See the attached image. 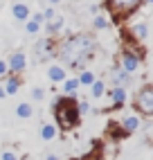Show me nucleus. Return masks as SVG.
I'll use <instances>...</instances> for the list:
<instances>
[{
    "label": "nucleus",
    "instance_id": "nucleus-3",
    "mask_svg": "<svg viewBox=\"0 0 153 160\" xmlns=\"http://www.w3.org/2000/svg\"><path fill=\"white\" fill-rule=\"evenodd\" d=\"M142 5H144V0H104L106 12L113 16L115 23H119V20H126L133 12H137Z\"/></svg>",
    "mask_w": 153,
    "mask_h": 160
},
{
    "label": "nucleus",
    "instance_id": "nucleus-10",
    "mask_svg": "<svg viewBox=\"0 0 153 160\" xmlns=\"http://www.w3.org/2000/svg\"><path fill=\"white\" fill-rule=\"evenodd\" d=\"M43 25H45L47 36H57V34H61V29H63V25H65V18H63V16H59V14H54V18L45 20Z\"/></svg>",
    "mask_w": 153,
    "mask_h": 160
},
{
    "label": "nucleus",
    "instance_id": "nucleus-12",
    "mask_svg": "<svg viewBox=\"0 0 153 160\" xmlns=\"http://www.w3.org/2000/svg\"><path fill=\"white\" fill-rule=\"evenodd\" d=\"M149 36V25L144 23V20H140V23H133L131 25V38L135 41V43H142Z\"/></svg>",
    "mask_w": 153,
    "mask_h": 160
},
{
    "label": "nucleus",
    "instance_id": "nucleus-31",
    "mask_svg": "<svg viewBox=\"0 0 153 160\" xmlns=\"http://www.w3.org/2000/svg\"><path fill=\"white\" fill-rule=\"evenodd\" d=\"M45 160H59V156H57V153H47Z\"/></svg>",
    "mask_w": 153,
    "mask_h": 160
},
{
    "label": "nucleus",
    "instance_id": "nucleus-20",
    "mask_svg": "<svg viewBox=\"0 0 153 160\" xmlns=\"http://www.w3.org/2000/svg\"><path fill=\"white\" fill-rule=\"evenodd\" d=\"M76 79H79V86H90V83H92L97 77H95V72H92V70L83 68V70H79V77H76Z\"/></svg>",
    "mask_w": 153,
    "mask_h": 160
},
{
    "label": "nucleus",
    "instance_id": "nucleus-15",
    "mask_svg": "<svg viewBox=\"0 0 153 160\" xmlns=\"http://www.w3.org/2000/svg\"><path fill=\"white\" fill-rule=\"evenodd\" d=\"M61 90L65 97H76V90H79V79L76 77H65L61 81Z\"/></svg>",
    "mask_w": 153,
    "mask_h": 160
},
{
    "label": "nucleus",
    "instance_id": "nucleus-18",
    "mask_svg": "<svg viewBox=\"0 0 153 160\" xmlns=\"http://www.w3.org/2000/svg\"><path fill=\"white\" fill-rule=\"evenodd\" d=\"M90 95H92V99H101L104 95H106V83L101 79H95L90 83Z\"/></svg>",
    "mask_w": 153,
    "mask_h": 160
},
{
    "label": "nucleus",
    "instance_id": "nucleus-33",
    "mask_svg": "<svg viewBox=\"0 0 153 160\" xmlns=\"http://www.w3.org/2000/svg\"><path fill=\"white\" fill-rule=\"evenodd\" d=\"M47 2H50V5H59V2H61V0H47Z\"/></svg>",
    "mask_w": 153,
    "mask_h": 160
},
{
    "label": "nucleus",
    "instance_id": "nucleus-17",
    "mask_svg": "<svg viewBox=\"0 0 153 160\" xmlns=\"http://www.w3.org/2000/svg\"><path fill=\"white\" fill-rule=\"evenodd\" d=\"M32 115H34V108H32L29 102H20L16 106V117H20V120H29Z\"/></svg>",
    "mask_w": 153,
    "mask_h": 160
},
{
    "label": "nucleus",
    "instance_id": "nucleus-13",
    "mask_svg": "<svg viewBox=\"0 0 153 160\" xmlns=\"http://www.w3.org/2000/svg\"><path fill=\"white\" fill-rule=\"evenodd\" d=\"M12 16H14V20L16 23H25V20H29V7L25 5V2H14L12 5Z\"/></svg>",
    "mask_w": 153,
    "mask_h": 160
},
{
    "label": "nucleus",
    "instance_id": "nucleus-6",
    "mask_svg": "<svg viewBox=\"0 0 153 160\" xmlns=\"http://www.w3.org/2000/svg\"><path fill=\"white\" fill-rule=\"evenodd\" d=\"M57 43L59 41H54V36H43L36 41L34 45V54H36V61H47L52 57H57Z\"/></svg>",
    "mask_w": 153,
    "mask_h": 160
},
{
    "label": "nucleus",
    "instance_id": "nucleus-34",
    "mask_svg": "<svg viewBox=\"0 0 153 160\" xmlns=\"http://www.w3.org/2000/svg\"><path fill=\"white\" fill-rule=\"evenodd\" d=\"M144 2H149V5H153V0H144Z\"/></svg>",
    "mask_w": 153,
    "mask_h": 160
},
{
    "label": "nucleus",
    "instance_id": "nucleus-2",
    "mask_svg": "<svg viewBox=\"0 0 153 160\" xmlns=\"http://www.w3.org/2000/svg\"><path fill=\"white\" fill-rule=\"evenodd\" d=\"M52 111H54L57 126L61 131H74L81 122L76 97H65V95H61V97H57L52 102Z\"/></svg>",
    "mask_w": 153,
    "mask_h": 160
},
{
    "label": "nucleus",
    "instance_id": "nucleus-32",
    "mask_svg": "<svg viewBox=\"0 0 153 160\" xmlns=\"http://www.w3.org/2000/svg\"><path fill=\"white\" fill-rule=\"evenodd\" d=\"M7 97V92H5V88H2V83H0V99H5Z\"/></svg>",
    "mask_w": 153,
    "mask_h": 160
},
{
    "label": "nucleus",
    "instance_id": "nucleus-16",
    "mask_svg": "<svg viewBox=\"0 0 153 160\" xmlns=\"http://www.w3.org/2000/svg\"><path fill=\"white\" fill-rule=\"evenodd\" d=\"M65 77H68V72H65L63 66H50V68H47V79H50L52 83H61Z\"/></svg>",
    "mask_w": 153,
    "mask_h": 160
},
{
    "label": "nucleus",
    "instance_id": "nucleus-25",
    "mask_svg": "<svg viewBox=\"0 0 153 160\" xmlns=\"http://www.w3.org/2000/svg\"><path fill=\"white\" fill-rule=\"evenodd\" d=\"M41 14H43V20H50V18H54V14H57V12H54L52 7H45Z\"/></svg>",
    "mask_w": 153,
    "mask_h": 160
},
{
    "label": "nucleus",
    "instance_id": "nucleus-21",
    "mask_svg": "<svg viewBox=\"0 0 153 160\" xmlns=\"http://www.w3.org/2000/svg\"><path fill=\"white\" fill-rule=\"evenodd\" d=\"M92 27H95V29H108V27H111V20H108L106 16H101V14H95Z\"/></svg>",
    "mask_w": 153,
    "mask_h": 160
},
{
    "label": "nucleus",
    "instance_id": "nucleus-24",
    "mask_svg": "<svg viewBox=\"0 0 153 160\" xmlns=\"http://www.w3.org/2000/svg\"><path fill=\"white\" fill-rule=\"evenodd\" d=\"M76 104H79V115H88V113H90V108H92V106H90L88 102H86V99L76 102Z\"/></svg>",
    "mask_w": 153,
    "mask_h": 160
},
{
    "label": "nucleus",
    "instance_id": "nucleus-22",
    "mask_svg": "<svg viewBox=\"0 0 153 160\" xmlns=\"http://www.w3.org/2000/svg\"><path fill=\"white\" fill-rule=\"evenodd\" d=\"M23 25H25V32H27V34H32V36L38 34V32L43 29V25H41V23H36V20H32V18H29V20H25Z\"/></svg>",
    "mask_w": 153,
    "mask_h": 160
},
{
    "label": "nucleus",
    "instance_id": "nucleus-30",
    "mask_svg": "<svg viewBox=\"0 0 153 160\" xmlns=\"http://www.w3.org/2000/svg\"><path fill=\"white\" fill-rule=\"evenodd\" d=\"M90 14H92V16L99 14V5H90Z\"/></svg>",
    "mask_w": 153,
    "mask_h": 160
},
{
    "label": "nucleus",
    "instance_id": "nucleus-7",
    "mask_svg": "<svg viewBox=\"0 0 153 160\" xmlns=\"http://www.w3.org/2000/svg\"><path fill=\"white\" fill-rule=\"evenodd\" d=\"M108 97H111V106H108L106 111H119V108H124V104H126L128 90L124 86H113L108 90Z\"/></svg>",
    "mask_w": 153,
    "mask_h": 160
},
{
    "label": "nucleus",
    "instance_id": "nucleus-19",
    "mask_svg": "<svg viewBox=\"0 0 153 160\" xmlns=\"http://www.w3.org/2000/svg\"><path fill=\"white\" fill-rule=\"evenodd\" d=\"M41 138H43L45 142L54 140V138H57V124H50V122L41 124Z\"/></svg>",
    "mask_w": 153,
    "mask_h": 160
},
{
    "label": "nucleus",
    "instance_id": "nucleus-23",
    "mask_svg": "<svg viewBox=\"0 0 153 160\" xmlns=\"http://www.w3.org/2000/svg\"><path fill=\"white\" fill-rule=\"evenodd\" d=\"M32 99H34V102H41V99H45V90H43V88H32Z\"/></svg>",
    "mask_w": 153,
    "mask_h": 160
},
{
    "label": "nucleus",
    "instance_id": "nucleus-29",
    "mask_svg": "<svg viewBox=\"0 0 153 160\" xmlns=\"http://www.w3.org/2000/svg\"><path fill=\"white\" fill-rule=\"evenodd\" d=\"M144 131H146V138H149V140H153V124L144 126Z\"/></svg>",
    "mask_w": 153,
    "mask_h": 160
},
{
    "label": "nucleus",
    "instance_id": "nucleus-8",
    "mask_svg": "<svg viewBox=\"0 0 153 160\" xmlns=\"http://www.w3.org/2000/svg\"><path fill=\"white\" fill-rule=\"evenodd\" d=\"M7 68H9V74H20L27 68V57L23 52H12L7 59Z\"/></svg>",
    "mask_w": 153,
    "mask_h": 160
},
{
    "label": "nucleus",
    "instance_id": "nucleus-26",
    "mask_svg": "<svg viewBox=\"0 0 153 160\" xmlns=\"http://www.w3.org/2000/svg\"><path fill=\"white\" fill-rule=\"evenodd\" d=\"M7 74H9V68H7V61H2V59H0V79H5Z\"/></svg>",
    "mask_w": 153,
    "mask_h": 160
},
{
    "label": "nucleus",
    "instance_id": "nucleus-27",
    "mask_svg": "<svg viewBox=\"0 0 153 160\" xmlns=\"http://www.w3.org/2000/svg\"><path fill=\"white\" fill-rule=\"evenodd\" d=\"M2 160H18V156L12 151V149H7V151H2Z\"/></svg>",
    "mask_w": 153,
    "mask_h": 160
},
{
    "label": "nucleus",
    "instance_id": "nucleus-5",
    "mask_svg": "<svg viewBox=\"0 0 153 160\" xmlns=\"http://www.w3.org/2000/svg\"><path fill=\"white\" fill-rule=\"evenodd\" d=\"M142 66V52L137 48H124L122 52H119V68H124L128 74H133L137 72Z\"/></svg>",
    "mask_w": 153,
    "mask_h": 160
},
{
    "label": "nucleus",
    "instance_id": "nucleus-9",
    "mask_svg": "<svg viewBox=\"0 0 153 160\" xmlns=\"http://www.w3.org/2000/svg\"><path fill=\"white\" fill-rule=\"evenodd\" d=\"M111 81H113V86H131L133 83V74H128L124 68H115L111 72Z\"/></svg>",
    "mask_w": 153,
    "mask_h": 160
},
{
    "label": "nucleus",
    "instance_id": "nucleus-11",
    "mask_svg": "<svg viewBox=\"0 0 153 160\" xmlns=\"http://www.w3.org/2000/svg\"><path fill=\"white\" fill-rule=\"evenodd\" d=\"M122 131L126 133V135H131V133H135V131H140L142 129V117L140 115H128V117H124L122 120Z\"/></svg>",
    "mask_w": 153,
    "mask_h": 160
},
{
    "label": "nucleus",
    "instance_id": "nucleus-14",
    "mask_svg": "<svg viewBox=\"0 0 153 160\" xmlns=\"http://www.w3.org/2000/svg\"><path fill=\"white\" fill-rule=\"evenodd\" d=\"M20 86H23V79L18 77V74H7L5 77V83H2V88L7 95H16L20 90Z\"/></svg>",
    "mask_w": 153,
    "mask_h": 160
},
{
    "label": "nucleus",
    "instance_id": "nucleus-4",
    "mask_svg": "<svg viewBox=\"0 0 153 160\" xmlns=\"http://www.w3.org/2000/svg\"><path fill=\"white\" fill-rule=\"evenodd\" d=\"M133 106L137 108V115L153 117V86H142L133 97Z\"/></svg>",
    "mask_w": 153,
    "mask_h": 160
},
{
    "label": "nucleus",
    "instance_id": "nucleus-28",
    "mask_svg": "<svg viewBox=\"0 0 153 160\" xmlns=\"http://www.w3.org/2000/svg\"><path fill=\"white\" fill-rule=\"evenodd\" d=\"M29 18H32V20H36V23H41V25L45 23V20H43V14H41V12H36V14H32Z\"/></svg>",
    "mask_w": 153,
    "mask_h": 160
},
{
    "label": "nucleus",
    "instance_id": "nucleus-1",
    "mask_svg": "<svg viewBox=\"0 0 153 160\" xmlns=\"http://www.w3.org/2000/svg\"><path fill=\"white\" fill-rule=\"evenodd\" d=\"M95 50H97L95 36L79 32V34H72L57 43V59L61 61L63 68L83 70L86 63L95 59Z\"/></svg>",
    "mask_w": 153,
    "mask_h": 160
}]
</instances>
